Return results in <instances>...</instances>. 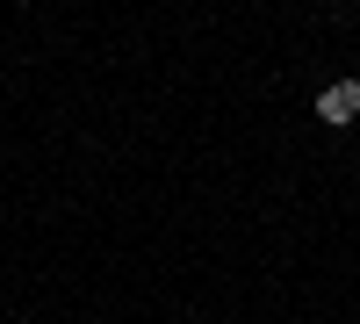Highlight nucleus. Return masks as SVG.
Here are the masks:
<instances>
[{
  "mask_svg": "<svg viewBox=\"0 0 360 324\" xmlns=\"http://www.w3.org/2000/svg\"><path fill=\"white\" fill-rule=\"evenodd\" d=\"M317 115H324L332 130H346L353 115H360V79H332V86L317 94Z\"/></svg>",
  "mask_w": 360,
  "mask_h": 324,
  "instance_id": "obj_1",
  "label": "nucleus"
}]
</instances>
